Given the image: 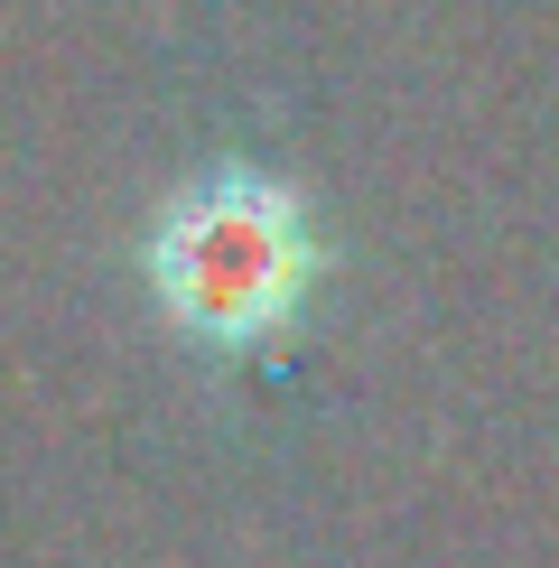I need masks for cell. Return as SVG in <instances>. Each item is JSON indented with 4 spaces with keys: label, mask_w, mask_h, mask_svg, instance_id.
<instances>
[{
    "label": "cell",
    "mask_w": 559,
    "mask_h": 568,
    "mask_svg": "<svg viewBox=\"0 0 559 568\" xmlns=\"http://www.w3.org/2000/svg\"><path fill=\"white\" fill-rule=\"evenodd\" d=\"M140 271H150V298L186 354L262 364L308 326L317 280H326V233L289 178L224 159V169L159 196Z\"/></svg>",
    "instance_id": "6da1fadb"
}]
</instances>
